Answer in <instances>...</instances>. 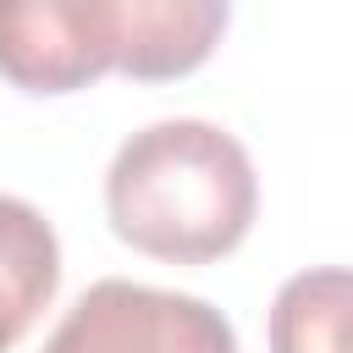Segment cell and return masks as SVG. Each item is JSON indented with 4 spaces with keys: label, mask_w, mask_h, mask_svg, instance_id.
I'll use <instances>...</instances> for the list:
<instances>
[{
    "label": "cell",
    "mask_w": 353,
    "mask_h": 353,
    "mask_svg": "<svg viewBox=\"0 0 353 353\" xmlns=\"http://www.w3.org/2000/svg\"><path fill=\"white\" fill-rule=\"evenodd\" d=\"M110 232L165 265L226 259L254 215L259 176L248 149L215 121H149L138 127L105 171Z\"/></svg>",
    "instance_id": "cell-1"
},
{
    "label": "cell",
    "mask_w": 353,
    "mask_h": 353,
    "mask_svg": "<svg viewBox=\"0 0 353 353\" xmlns=\"http://www.w3.org/2000/svg\"><path fill=\"white\" fill-rule=\"evenodd\" d=\"M44 353H237V331L193 292L110 276L66 309Z\"/></svg>",
    "instance_id": "cell-2"
},
{
    "label": "cell",
    "mask_w": 353,
    "mask_h": 353,
    "mask_svg": "<svg viewBox=\"0 0 353 353\" xmlns=\"http://www.w3.org/2000/svg\"><path fill=\"white\" fill-rule=\"evenodd\" d=\"M116 72V0H0V77L22 94H77Z\"/></svg>",
    "instance_id": "cell-3"
},
{
    "label": "cell",
    "mask_w": 353,
    "mask_h": 353,
    "mask_svg": "<svg viewBox=\"0 0 353 353\" xmlns=\"http://www.w3.org/2000/svg\"><path fill=\"white\" fill-rule=\"evenodd\" d=\"M232 11L215 0H116V72L171 83L210 61Z\"/></svg>",
    "instance_id": "cell-4"
},
{
    "label": "cell",
    "mask_w": 353,
    "mask_h": 353,
    "mask_svg": "<svg viewBox=\"0 0 353 353\" xmlns=\"http://www.w3.org/2000/svg\"><path fill=\"white\" fill-rule=\"evenodd\" d=\"M61 287L55 226L28 204L0 193V353H11Z\"/></svg>",
    "instance_id": "cell-5"
},
{
    "label": "cell",
    "mask_w": 353,
    "mask_h": 353,
    "mask_svg": "<svg viewBox=\"0 0 353 353\" xmlns=\"http://www.w3.org/2000/svg\"><path fill=\"white\" fill-rule=\"evenodd\" d=\"M270 353H353V270L320 265L281 281L270 303Z\"/></svg>",
    "instance_id": "cell-6"
}]
</instances>
